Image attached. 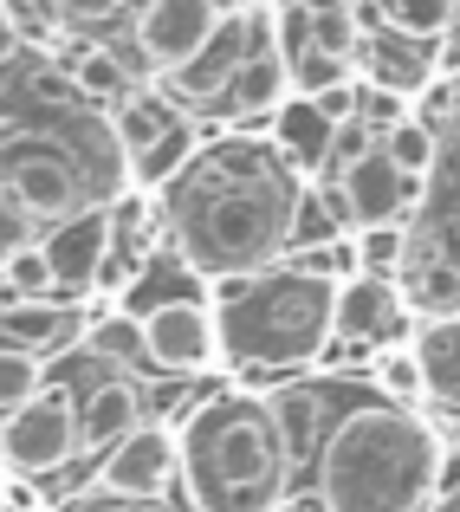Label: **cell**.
I'll use <instances>...</instances> for the list:
<instances>
[{"label": "cell", "instance_id": "1", "mask_svg": "<svg viewBox=\"0 0 460 512\" xmlns=\"http://www.w3.org/2000/svg\"><path fill=\"white\" fill-rule=\"evenodd\" d=\"M292 214L299 188L286 182L273 143H214L175 175L169 221L182 240V260L195 273L221 279H253L279 247H292Z\"/></svg>", "mask_w": 460, "mask_h": 512}, {"label": "cell", "instance_id": "2", "mask_svg": "<svg viewBox=\"0 0 460 512\" xmlns=\"http://www.w3.org/2000/svg\"><path fill=\"white\" fill-rule=\"evenodd\" d=\"M441 441L409 409H350L318 448L324 512H422L435 493Z\"/></svg>", "mask_w": 460, "mask_h": 512}, {"label": "cell", "instance_id": "3", "mask_svg": "<svg viewBox=\"0 0 460 512\" xmlns=\"http://www.w3.org/2000/svg\"><path fill=\"white\" fill-rule=\"evenodd\" d=\"M182 480L195 512H273L286 500V448H279L273 409L253 396H214L188 415L175 435Z\"/></svg>", "mask_w": 460, "mask_h": 512}, {"label": "cell", "instance_id": "4", "mask_svg": "<svg viewBox=\"0 0 460 512\" xmlns=\"http://www.w3.org/2000/svg\"><path fill=\"white\" fill-rule=\"evenodd\" d=\"M214 299L227 305L221 318V350L253 370H292V363L324 357L337 331V286L331 279H299V273H253V279H221Z\"/></svg>", "mask_w": 460, "mask_h": 512}, {"label": "cell", "instance_id": "5", "mask_svg": "<svg viewBox=\"0 0 460 512\" xmlns=\"http://www.w3.org/2000/svg\"><path fill=\"white\" fill-rule=\"evenodd\" d=\"M0 182H7L13 201H20L33 221H46V227L72 221L78 195H85L72 156H65L59 143H46V137H7L0 143Z\"/></svg>", "mask_w": 460, "mask_h": 512}, {"label": "cell", "instance_id": "6", "mask_svg": "<svg viewBox=\"0 0 460 512\" xmlns=\"http://www.w3.org/2000/svg\"><path fill=\"white\" fill-rule=\"evenodd\" d=\"M143 331V357L156 363L162 376H201L214 357H221V318L195 299H162L137 318Z\"/></svg>", "mask_w": 460, "mask_h": 512}, {"label": "cell", "instance_id": "7", "mask_svg": "<svg viewBox=\"0 0 460 512\" xmlns=\"http://www.w3.org/2000/svg\"><path fill=\"white\" fill-rule=\"evenodd\" d=\"M0 448H7V461L20 467V474H52V467H65L78 448H85V435H78V409L65 396L26 402L20 415L0 422Z\"/></svg>", "mask_w": 460, "mask_h": 512}, {"label": "cell", "instance_id": "8", "mask_svg": "<svg viewBox=\"0 0 460 512\" xmlns=\"http://www.w3.org/2000/svg\"><path fill=\"white\" fill-rule=\"evenodd\" d=\"M175 474H182V448H175V435L156 428V422H143L130 441H117V448L104 454L98 487H104V500H150V506H162V493H169Z\"/></svg>", "mask_w": 460, "mask_h": 512}, {"label": "cell", "instance_id": "9", "mask_svg": "<svg viewBox=\"0 0 460 512\" xmlns=\"http://www.w3.org/2000/svg\"><path fill=\"white\" fill-rule=\"evenodd\" d=\"M221 20H227V13L214 7V0H143L137 46L150 52L162 72H182V65L221 33Z\"/></svg>", "mask_w": 460, "mask_h": 512}, {"label": "cell", "instance_id": "10", "mask_svg": "<svg viewBox=\"0 0 460 512\" xmlns=\"http://www.w3.org/2000/svg\"><path fill=\"white\" fill-rule=\"evenodd\" d=\"M260 52V20H247V13H227L221 20V33L208 39V46L195 52V59L182 65V72H169V91L182 104H214V98H227L234 91V78H240V65Z\"/></svg>", "mask_w": 460, "mask_h": 512}, {"label": "cell", "instance_id": "11", "mask_svg": "<svg viewBox=\"0 0 460 512\" xmlns=\"http://www.w3.org/2000/svg\"><path fill=\"white\" fill-rule=\"evenodd\" d=\"M409 201H415V182H409L396 163H389L383 150L363 156L357 169L337 175V208H344V221H357V227H389V221H402V214H409Z\"/></svg>", "mask_w": 460, "mask_h": 512}, {"label": "cell", "instance_id": "12", "mask_svg": "<svg viewBox=\"0 0 460 512\" xmlns=\"http://www.w3.org/2000/svg\"><path fill=\"white\" fill-rule=\"evenodd\" d=\"M39 253L52 266V286H91L98 266H111V214L91 208V214H72V221L46 227Z\"/></svg>", "mask_w": 460, "mask_h": 512}, {"label": "cell", "instance_id": "13", "mask_svg": "<svg viewBox=\"0 0 460 512\" xmlns=\"http://www.w3.org/2000/svg\"><path fill=\"white\" fill-rule=\"evenodd\" d=\"M402 318V292L389 286V279L376 273H350L344 286H337V331H344L350 344H370V338H389Z\"/></svg>", "mask_w": 460, "mask_h": 512}, {"label": "cell", "instance_id": "14", "mask_svg": "<svg viewBox=\"0 0 460 512\" xmlns=\"http://www.w3.org/2000/svg\"><path fill=\"white\" fill-rule=\"evenodd\" d=\"M78 338V312L72 305H52V299H20L0 312V344L26 350V357H52Z\"/></svg>", "mask_w": 460, "mask_h": 512}, {"label": "cell", "instance_id": "15", "mask_svg": "<svg viewBox=\"0 0 460 512\" xmlns=\"http://www.w3.org/2000/svg\"><path fill=\"white\" fill-rule=\"evenodd\" d=\"M331 143H337V124L318 111L311 98H292L286 111L273 117V150H279V163L286 169H318V163H331Z\"/></svg>", "mask_w": 460, "mask_h": 512}, {"label": "cell", "instance_id": "16", "mask_svg": "<svg viewBox=\"0 0 460 512\" xmlns=\"http://www.w3.org/2000/svg\"><path fill=\"white\" fill-rule=\"evenodd\" d=\"M143 428V402L137 389L124 383V376H111V383H98L85 396V409H78V435H85V454L91 448H117V441H130Z\"/></svg>", "mask_w": 460, "mask_h": 512}, {"label": "cell", "instance_id": "17", "mask_svg": "<svg viewBox=\"0 0 460 512\" xmlns=\"http://www.w3.org/2000/svg\"><path fill=\"white\" fill-rule=\"evenodd\" d=\"M363 52H370V78H376V91H396V98H422L428 91V52H422V39H402L396 26H383L376 39H363Z\"/></svg>", "mask_w": 460, "mask_h": 512}, {"label": "cell", "instance_id": "18", "mask_svg": "<svg viewBox=\"0 0 460 512\" xmlns=\"http://www.w3.org/2000/svg\"><path fill=\"white\" fill-rule=\"evenodd\" d=\"M227 104L234 111H247V117H260V111H286L292 104V65L279 59L273 46H260L247 65H240V78H234V91H227Z\"/></svg>", "mask_w": 460, "mask_h": 512}, {"label": "cell", "instance_id": "19", "mask_svg": "<svg viewBox=\"0 0 460 512\" xmlns=\"http://www.w3.org/2000/svg\"><path fill=\"white\" fill-rule=\"evenodd\" d=\"M175 124H182V117L169 111L162 91H130V98L111 111V137H117V150H124V156H150Z\"/></svg>", "mask_w": 460, "mask_h": 512}, {"label": "cell", "instance_id": "20", "mask_svg": "<svg viewBox=\"0 0 460 512\" xmlns=\"http://www.w3.org/2000/svg\"><path fill=\"white\" fill-rule=\"evenodd\" d=\"M266 409H273V428H279V448H286V467H299L311 454V435H318V389H279V396H266Z\"/></svg>", "mask_w": 460, "mask_h": 512}, {"label": "cell", "instance_id": "21", "mask_svg": "<svg viewBox=\"0 0 460 512\" xmlns=\"http://www.w3.org/2000/svg\"><path fill=\"white\" fill-rule=\"evenodd\" d=\"M415 357H422L428 396L460 402V318H441V325H428L422 344H415Z\"/></svg>", "mask_w": 460, "mask_h": 512}, {"label": "cell", "instance_id": "22", "mask_svg": "<svg viewBox=\"0 0 460 512\" xmlns=\"http://www.w3.org/2000/svg\"><path fill=\"white\" fill-rule=\"evenodd\" d=\"M357 46H363L357 7H350V0H318V13H311V52H324V59H357Z\"/></svg>", "mask_w": 460, "mask_h": 512}, {"label": "cell", "instance_id": "23", "mask_svg": "<svg viewBox=\"0 0 460 512\" xmlns=\"http://www.w3.org/2000/svg\"><path fill=\"white\" fill-rule=\"evenodd\" d=\"M376 7L402 39H435L460 20V0H376Z\"/></svg>", "mask_w": 460, "mask_h": 512}, {"label": "cell", "instance_id": "24", "mask_svg": "<svg viewBox=\"0 0 460 512\" xmlns=\"http://www.w3.org/2000/svg\"><path fill=\"white\" fill-rule=\"evenodd\" d=\"M337 227H344L337 195H299V214H292V247H299V260L305 253L337 247Z\"/></svg>", "mask_w": 460, "mask_h": 512}, {"label": "cell", "instance_id": "25", "mask_svg": "<svg viewBox=\"0 0 460 512\" xmlns=\"http://www.w3.org/2000/svg\"><path fill=\"white\" fill-rule=\"evenodd\" d=\"M65 65H72L78 91H91V98H117V104L130 98V72L117 65V52H104V46H85V52H72Z\"/></svg>", "mask_w": 460, "mask_h": 512}, {"label": "cell", "instance_id": "26", "mask_svg": "<svg viewBox=\"0 0 460 512\" xmlns=\"http://www.w3.org/2000/svg\"><path fill=\"white\" fill-rule=\"evenodd\" d=\"M376 383H383L389 409L415 415V402H428V376H422V357H415V350H389V357L376 363Z\"/></svg>", "mask_w": 460, "mask_h": 512}, {"label": "cell", "instance_id": "27", "mask_svg": "<svg viewBox=\"0 0 460 512\" xmlns=\"http://www.w3.org/2000/svg\"><path fill=\"white\" fill-rule=\"evenodd\" d=\"M383 156H389L402 175H409V182H422V175L435 169V130H428L422 117H409V124H396V130L383 137Z\"/></svg>", "mask_w": 460, "mask_h": 512}, {"label": "cell", "instance_id": "28", "mask_svg": "<svg viewBox=\"0 0 460 512\" xmlns=\"http://www.w3.org/2000/svg\"><path fill=\"white\" fill-rule=\"evenodd\" d=\"M188 163H195V130L175 124L150 156H137V182H143V188H162V182H175V175H182Z\"/></svg>", "mask_w": 460, "mask_h": 512}, {"label": "cell", "instance_id": "29", "mask_svg": "<svg viewBox=\"0 0 460 512\" xmlns=\"http://www.w3.org/2000/svg\"><path fill=\"white\" fill-rule=\"evenodd\" d=\"M311 0H273V52L286 65H299L305 52H311Z\"/></svg>", "mask_w": 460, "mask_h": 512}, {"label": "cell", "instance_id": "30", "mask_svg": "<svg viewBox=\"0 0 460 512\" xmlns=\"http://www.w3.org/2000/svg\"><path fill=\"white\" fill-rule=\"evenodd\" d=\"M26 402H39V357H26V350L0 344V409L20 415Z\"/></svg>", "mask_w": 460, "mask_h": 512}, {"label": "cell", "instance_id": "31", "mask_svg": "<svg viewBox=\"0 0 460 512\" xmlns=\"http://www.w3.org/2000/svg\"><path fill=\"white\" fill-rule=\"evenodd\" d=\"M357 266L363 273H376V279H389V266L402 260V247H409V234H402V221H389V227H357Z\"/></svg>", "mask_w": 460, "mask_h": 512}, {"label": "cell", "instance_id": "32", "mask_svg": "<svg viewBox=\"0 0 460 512\" xmlns=\"http://www.w3.org/2000/svg\"><path fill=\"white\" fill-rule=\"evenodd\" d=\"M350 85V59H324V52H305L299 65H292V91L299 98H331V91H344Z\"/></svg>", "mask_w": 460, "mask_h": 512}, {"label": "cell", "instance_id": "33", "mask_svg": "<svg viewBox=\"0 0 460 512\" xmlns=\"http://www.w3.org/2000/svg\"><path fill=\"white\" fill-rule=\"evenodd\" d=\"M91 350L111 357L117 370H137V363H143V331L130 325V318H104V325L91 331Z\"/></svg>", "mask_w": 460, "mask_h": 512}, {"label": "cell", "instance_id": "34", "mask_svg": "<svg viewBox=\"0 0 460 512\" xmlns=\"http://www.w3.org/2000/svg\"><path fill=\"white\" fill-rule=\"evenodd\" d=\"M0 279H7L20 299H46V286H52V266H46V253L39 247H26V253H13L7 266H0Z\"/></svg>", "mask_w": 460, "mask_h": 512}, {"label": "cell", "instance_id": "35", "mask_svg": "<svg viewBox=\"0 0 460 512\" xmlns=\"http://www.w3.org/2000/svg\"><path fill=\"white\" fill-rule=\"evenodd\" d=\"M33 247V214L20 208V201H13V188L0 182V266L13 260V253H26Z\"/></svg>", "mask_w": 460, "mask_h": 512}, {"label": "cell", "instance_id": "36", "mask_svg": "<svg viewBox=\"0 0 460 512\" xmlns=\"http://www.w3.org/2000/svg\"><path fill=\"white\" fill-rule=\"evenodd\" d=\"M0 7H7L13 26H20V33H33V39H52V26L65 20L59 0H0Z\"/></svg>", "mask_w": 460, "mask_h": 512}, {"label": "cell", "instance_id": "37", "mask_svg": "<svg viewBox=\"0 0 460 512\" xmlns=\"http://www.w3.org/2000/svg\"><path fill=\"white\" fill-rule=\"evenodd\" d=\"M117 7H124V0H59L65 20H111Z\"/></svg>", "mask_w": 460, "mask_h": 512}, {"label": "cell", "instance_id": "38", "mask_svg": "<svg viewBox=\"0 0 460 512\" xmlns=\"http://www.w3.org/2000/svg\"><path fill=\"white\" fill-rule=\"evenodd\" d=\"M422 299H435V305L460 299V273H428V279H422Z\"/></svg>", "mask_w": 460, "mask_h": 512}, {"label": "cell", "instance_id": "39", "mask_svg": "<svg viewBox=\"0 0 460 512\" xmlns=\"http://www.w3.org/2000/svg\"><path fill=\"white\" fill-rule=\"evenodd\" d=\"M7 512H39V493L26 480H7Z\"/></svg>", "mask_w": 460, "mask_h": 512}, {"label": "cell", "instance_id": "40", "mask_svg": "<svg viewBox=\"0 0 460 512\" xmlns=\"http://www.w3.org/2000/svg\"><path fill=\"white\" fill-rule=\"evenodd\" d=\"M13 46H20V26H13V13L0 7V65L13 59Z\"/></svg>", "mask_w": 460, "mask_h": 512}, {"label": "cell", "instance_id": "41", "mask_svg": "<svg viewBox=\"0 0 460 512\" xmlns=\"http://www.w3.org/2000/svg\"><path fill=\"white\" fill-rule=\"evenodd\" d=\"M85 512H162L150 500H98V506H85Z\"/></svg>", "mask_w": 460, "mask_h": 512}, {"label": "cell", "instance_id": "42", "mask_svg": "<svg viewBox=\"0 0 460 512\" xmlns=\"http://www.w3.org/2000/svg\"><path fill=\"white\" fill-rule=\"evenodd\" d=\"M273 512H324V506H318V500H279Z\"/></svg>", "mask_w": 460, "mask_h": 512}, {"label": "cell", "instance_id": "43", "mask_svg": "<svg viewBox=\"0 0 460 512\" xmlns=\"http://www.w3.org/2000/svg\"><path fill=\"white\" fill-rule=\"evenodd\" d=\"M428 512H460V493L454 500H428Z\"/></svg>", "mask_w": 460, "mask_h": 512}, {"label": "cell", "instance_id": "44", "mask_svg": "<svg viewBox=\"0 0 460 512\" xmlns=\"http://www.w3.org/2000/svg\"><path fill=\"white\" fill-rule=\"evenodd\" d=\"M448 65L460 72V20H454V52H448Z\"/></svg>", "mask_w": 460, "mask_h": 512}, {"label": "cell", "instance_id": "45", "mask_svg": "<svg viewBox=\"0 0 460 512\" xmlns=\"http://www.w3.org/2000/svg\"><path fill=\"white\" fill-rule=\"evenodd\" d=\"M0 512H7V480H0Z\"/></svg>", "mask_w": 460, "mask_h": 512}, {"label": "cell", "instance_id": "46", "mask_svg": "<svg viewBox=\"0 0 460 512\" xmlns=\"http://www.w3.org/2000/svg\"><path fill=\"white\" fill-rule=\"evenodd\" d=\"M214 7H234V0H214Z\"/></svg>", "mask_w": 460, "mask_h": 512}, {"label": "cell", "instance_id": "47", "mask_svg": "<svg viewBox=\"0 0 460 512\" xmlns=\"http://www.w3.org/2000/svg\"><path fill=\"white\" fill-rule=\"evenodd\" d=\"M454 91H460V72H454Z\"/></svg>", "mask_w": 460, "mask_h": 512}]
</instances>
